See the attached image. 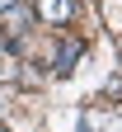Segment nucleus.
Listing matches in <instances>:
<instances>
[{
  "label": "nucleus",
  "mask_w": 122,
  "mask_h": 132,
  "mask_svg": "<svg viewBox=\"0 0 122 132\" xmlns=\"http://www.w3.org/2000/svg\"><path fill=\"white\" fill-rule=\"evenodd\" d=\"M38 14H42L47 24H66L75 14V5H71V0H38Z\"/></svg>",
  "instance_id": "f257e3e1"
},
{
  "label": "nucleus",
  "mask_w": 122,
  "mask_h": 132,
  "mask_svg": "<svg viewBox=\"0 0 122 132\" xmlns=\"http://www.w3.org/2000/svg\"><path fill=\"white\" fill-rule=\"evenodd\" d=\"M75 57H80V43H66L61 52H57V71H71V66H75Z\"/></svg>",
  "instance_id": "f03ea898"
},
{
  "label": "nucleus",
  "mask_w": 122,
  "mask_h": 132,
  "mask_svg": "<svg viewBox=\"0 0 122 132\" xmlns=\"http://www.w3.org/2000/svg\"><path fill=\"white\" fill-rule=\"evenodd\" d=\"M103 14H108L113 28H122V0H103Z\"/></svg>",
  "instance_id": "7ed1b4c3"
},
{
  "label": "nucleus",
  "mask_w": 122,
  "mask_h": 132,
  "mask_svg": "<svg viewBox=\"0 0 122 132\" xmlns=\"http://www.w3.org/2000/svg\"><path fill=\"white\" fill-rule=\"evenodd\" d=\"M5 10H10V0H0V14H5Z\"/></svg>",
  "instance_id": "20e7f679"
}]
</instances>
